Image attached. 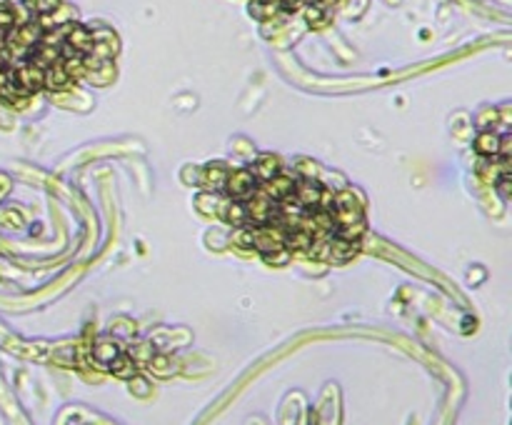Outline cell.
<instances>
[{"label": "cell", "mask_w": 512, "mask_h": 425, "mask_svg": "<svg viewBox=\"0 0 512 425\" xmlns=\"http://www.w3.org/2000/svg\"><path fill=\"white\" fill-rule=\"evenodd\" d=\"M262 258H265V263H270V266H285V263L290 261V251H287V248H277V251L262 253Z\"/></svg>", "instance_id": "cell-16"}, {"label": "cell", "mask_w": 512, "mask_h": 425, "mask_svg": "<svg viewBox=\"0 0 512 425\" xmlns=\"http://www.w3.org/2000/svg\"><path fill=\"white\" fill-rule=\"evenodd\" d=\"M305 21L310 23V26L320 28V26H325V21H328V18H325V11L320 6H310L305 11Z\"/></svg>", "instance_id": "cell-17"}, {"label": "cell", "mask_w": 512, "mask_h": 425, "mask_svg": "<svg viewBox=\"0 0 512 425\" xmlns=\"http://www.w3.org/2000/svg\"><path fill=\"white\" fill-rule=\"evenodd\" d=\"M73 83L75 80L68 75V70L63 68V61L53 63V65H48L43 70V88H48V90H68Z\"/></svg>", "instance_id": "cell-5"}, {"label": "cell", "mask_w": 512, "mask_h": 425, "mask_svg": "<svg viewBox=\"0 0 512 425\" xmlns=\"http://www.w3.org/2000/svg\"><path fill=\"white\" fill-rule=\"evenodd\" d=\"M277 3H280V8H297L302 0H277Z\"/></svg>", "instance_id": "cell-20"}, {"label": "cell", "mask_w": 512, "mask_h": 425, "mask_svg": "<svg viewBox=\"0 0 512 425\" xmlns=\"http://www.w3.org/2000/svg\"><path fill=\"white\" fill-rule=\"evenodd\" d=\"M247 170H250V175L255 180L265 183V180L275 178V175L280 173V160H277L275 155H260V158H257Z\"/></svg>", "instance_id": "cell-8"}, {"label": "cell", "mask_w": 512, "mask_h": 425, "mask_svg": "<svg viewBox=\"0 0 512 425\" xmlns=\"http://www.w3.org/2000/svg\"><path fill=\"white\" fill-rule=\"evenodd\" d=\"M108 368H110V373L118 375V378H133V375H135V363H133V358H130V355H125V353H118V355H115V358L108 363Z\"/></svg>", "instance_id": "cell-14"}, {"label": "cell", "mask_w": 512, "mask_h": 425, "mask_svg": "<svg viewBox=\"0 0 512 425\" xmlns=\"http://www.w3.org/2000/svg\"><path fill=\"white\" fill-rule=\"evenodd\" d=\"M65 43L70 48H75L78 53H90V48H92V33L87 31V28H82V26H75L73 23L70 26V31H68V36H65Z\"/></svg>", "instance_id": "cell-9"}, {"label": "cell", "mask_w": 512, "mask_h": 425, "mask_svg": "<svg viewBox=\"0 0 512 425\" xmlns=\"http://www.w3.org/2000/svg\"><path fill=\"white\" fill-rule=\"evenodd\" d=\"M360 253V241H343V238H330V253H328V263L335 266H343V263L353 261Z\"/></svg>", "instance_id": "cell-4"}, {"label": "cell", "mask_w": 512, "mask_h": 425, "mask_svg": "<svg viewBox=\"0 0 512 425\" xmlns=\"http://www.w3.org/2000/svg\"><path fill=\"white\" fill-rule=\"evenodd\" d=\"M228 173H230V170H228L223 163H210L208 168H205V173H203V183L208 185V188H213V190H223V188H225Z\"/></svg>", "instance_id": "cell-10"}, {"label": "cell", "mask_w": 512, "mask_h": 425, "mask_svg": "<svg viewBox=\"0 0 512 425\" xmlns=\"http://www.w3.org/2000/svg\"><path fill=\"white\" fill-rule=\"evenodd\" d=\"M82 78H85V80H90L92 85H108V83L115 78V65H113V61H105V63H102V65L92 68V70H87Z\"/></svg>", "instance_id": "cell-12"}, {"label": "cell", "mask_w": 512, "mask_h": 425, "mask_svg": "<svg viewBox=\"0 0 512 425\" xmlns=\"http://www.w3.org/2000/svg\"><path fill=\"white\" fill-rule=\"evenodd\" d=\"M13 80H16L28 95H36L38 90H43V68L33 65V63H21V65L13 70Z\"/></svg>", "instance_id": "cell-2"}, {"label": "cell", "mask_w": 512, "mask_h": 425, "mask_svg": "<svg viewBox=\"0 0 512 425\" xmlns=\"http://www.w3.org/2000/svg\"><path fill=\"white\" fill-rule=\"evenodd\" d=\"M118 353H120L118 345H115V343H108V340H102V343H97V345H95V350H92L95 360H100V363H105V365H108L110 360H113Z\"/></svg>", "instance_id": "cell-15"}, {"label": "cell", "mask_w": 512, "mask_h": 425, "mask_svg": "<svg viewBox=\"0 0 512 425\" xmlns=\"http://www.w3.org/2000/svg\"><path fill=\"white\" fill-rule=\"evenodd\" d=\"M475 150L480 155H487V158H495V155L500 153V138H497L495 133H490V130H485V133L477 135Z\"/></svg>", "instance_id": "cell-13"}, {"label": "cell", "mask_w": 512, "mask_h": 425, "mask_svg": "<svg viewBox=\"0 0 512 425\" xmlns=\"http://www.w3.org/2000/svg\"><path fill=\"white\" fill-rule=\"evenodd\" d=\"M215 213H220V218L230 226L238 228H245L247 226V210L242 200H218V208Z\"/></svg>", "instance_id": "cell-3"}, {"label": "cell", "mask_w": 512, "mask_h": 425, "mask_svg": "<svg viewBox=\"0 0 512 425\" xmlns=\"http://www.w3.org/2000/svg\"><path fill=\"white\" fill-rule=\"evenodd\" d=\"M255 178L250 175V170L247 168H238V170H233V173H228V180H225V193H228V198H233V200H242L245 203L247 198H250L252 193H255Z\"/></svg>", "instance_id": "cell-1"}, {"label": "cell", "mask_w": 512, "mask_h": 425, "mask_svg": "<svg viewBox=\"0 0 512 425\" xmlns=\"http://www.w3.org/2000/svg\"><path fill=\"white\" fill-rule=\"evenodd\" d=\"M33 3H36L38 13H48V11H55L58 8V0H33Z\"/></svg>", "instance_id": "cell-19"}, {"label": "cell", "mask_w": 512, "mask_h": 425, "mask_svg": "<svg viewBox=\"0 0 512 425\" xmlns=\"http://www.w3.org/2000/svg\"><path fill=\"white\" fill-rule=\"evenodd\" d=\"M320 188H323V185H318L313 178H302V180H295V185H292V195H295V198L300 200L307 210H315L318 208Z\"/></svg>", "instance_id": "cell-6"}, {"label": "cell", "mask_w": 512, "mask_h": 425, "mask_svg": "<svg viewBox=\"0 0 512 425\" xmlns=\"http://www.w3.org/2000/svg\"><path fill=\"white\" fill-rule=\"evenodd\" d=\"M310 243H313V236L305 231H300V228H292V231L285 233V241H282V246L287 248V251H300L305 253L307 248H310Z\"/></svg>", "instance_id": "cell-11"}, {"label": "cell", "mask_w": 512, "mask_h": 425, "mask_svg": "<svg viewBox=\"0 0 512 425\" xmlns=\"http://www.w3.org/2000/svg\"><path fill=\"white\" fill-rule=\"evenodd\" d=\"M495 188H497V193L502 195V200L510 203V173H500V178L495 180Z\"/></svg>", "instance_id": "cell-18"}, {"label": "cell", "mask_w": 512, "mask_h": 425, "mask_svg": "<svg viewBox=\"0 0 512 425\" xmlns=\"http://www.w3.org/2000/svg\"><path fill=\"white\" fill-rule=\"evenodd\" d=\"M292 185H295V178H292V175H280V173H277L275 178L265 180V183H260L257 188H260L262 195H267V198L277 203V200L285 198L287 193H292Z\"/></svg>", "instance_id": "cell-7"}]
</instances>
